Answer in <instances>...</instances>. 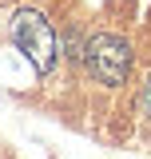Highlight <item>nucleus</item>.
<instances>
[{
  "mask_svg": "<svg viewBox=\"0 0 151 159\" xmlns=\"http://www.w3.org/2000/svg\"><path fill=\"white\" fill-rule=\"evenodd\" d=\"M12 40H16V48L24 52V60L36 68L40 76H48V72L56 68L60 40H56V28L48 24L44 12H36V8H20L16 16H12Z\"/></svg>",
  "mask_w": 151,
  "mask_h": 159,
  "instance_id": "1",
  "label": "nucleus"
},
{
  "mask_svg": "<svg viewBox=\"0 0 151 159\" xmlns=\"http://www.w3.org/2000/svg\"><path fill=\"white\" fill-rule=\"evenodd\" d=\"M84 64L92 72L95 84L103 88H119L123 80L131 76V44L123 36H112V32H99L84 44Z\"/></svg>",
  "mask_w": 151,
  "mask_h": 159,
  "instance_id": "2",
  "label": "nucleus"
},
{
  "mask_svg": "<svg viewBox=\"0 0 151 159\" xmlns=\"http://www.w3.org/2000/svg\"><path fill=\"white\" fill-rule=\"evenodd\" d=\"M139 111L151 116V76H147V84H143V92H139Z\"/></svg>",
  "mask_w": 151,
  "mask_h": 159,
  "instance_id": "3",
  "label": "nucleus"
}]
</instances>
